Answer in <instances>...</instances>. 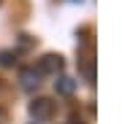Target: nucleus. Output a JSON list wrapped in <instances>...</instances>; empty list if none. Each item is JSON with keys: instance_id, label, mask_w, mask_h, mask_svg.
Here are the masks:
<instances>
[{"instance_id": "obj_5", "label": "nucleus", "mask_w": 122, "mask_h": 124, "mask_svg": "<svg viewBox=\"0 0 122 124\" xmlns=\"http://www.w3.org/2000/svg\"><path fill=\"white\" fill-rule=\"evenodd\" d=\"M16 62V54L14 51H0V65H6V68H11Z\"/></svg>"}, {"instance_id": "obj_4", "label": "nucleus", "mask_w": 122, "mask_h": 124, "mask_svg": "<svg viewBox=\"0 0 122 124\" xmlns=\"http://www.w3.org/2000/svg\"><path fill=\"white\" fill-rule=\"evenodd\" d=\"M54 89H57V94H73L76 92V81L68 78V76H60L54 81Z\"/></svg>"}, {"instance_id": "obj_2", "label": "nucleus", "mask_w": 122, "mask_h": 124, "mask_svg": "<svg viewBox=\"0 0 122 124\" xmlns=\"http://www.w3.org/2000/svg\"><path fill=\"white\" fill-rule=\"evenodd\" d=\"M63 65H65V62H63L60 54H44V57L38 59V68L35 70L41 76H57L60 70H63Z\"/></svg>"}, {"instance_id": "obj_1", "label": "nucleus", "mask_w": 122, "mask_h": 124, "mask_svg": "<svg viewBox=\"0 0 122 124\" xmlns=\"http://www.w3.org/2000/svg\"><path fill=\"white\" fill-rule=\"evenodd\" d=\"M52 113H54V102L49 97H35L30 102V116L35 121H46V119H52Z\"/></svg>"}, {"instance_id": "obj_6", "label": "nucleus", "mask_w": 122, "mask_h": 124, "mask_svg": "<svg viewBox=\"0 0 122 124\" xmlns=\"http://www.w3.org/2000/svg\"><path fill=\"white\" fill-rule=\"evenodd\" d=\"M68 124H81V121H76V119H71V121H68Z\"/></svg>"}, {"instance_id": "obj_7", "label": "nucleus", "mask_w": 122, "mask_h": 124, "mask_svg": "<svg viewBox=\"0 0 122 124\" xmlns=\"http://www.w3.org/2000/svg\"><path fill=\"white\" fill-rule=\"evenodd\" d=\"M71 3H81V0H71Z\"/></svg>"}, {"instance_id": "obj_3", "label": "nucleus", "mask_w": 122, "mask_h": 124, "mask_svg": "<svg viewBox=\"0 0 122 124\" xmlns=\"http://www.w3.org/2000/svg\"><path fill=\"white\" fill-rule=\"evenodd\" d=\"M19 84H22V89L33 92V89L41 84V73H38L35 68H25L22 73H19Z\"/></svg>"}]
</instances>
